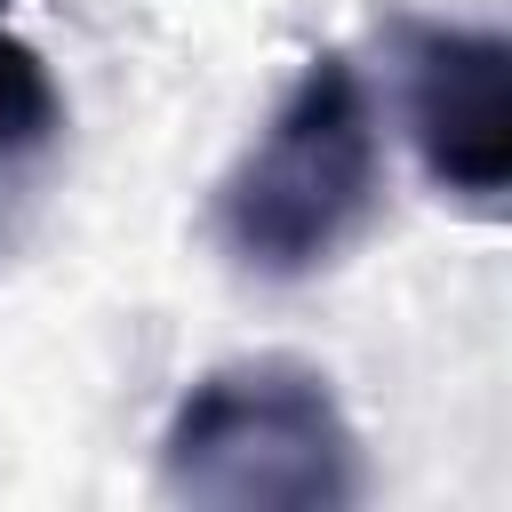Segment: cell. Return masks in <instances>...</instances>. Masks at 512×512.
Wrapping results in <instances>:
<instances>
[{"label": "cell", "mask_w": 512, "mask_h": 512, "mask_svg": "<svg viewBox=\"0 0 512 512\" xmlns=\"http://www.w3.org/2000/svg\"><path fill=\"white\" fill-rule=\"evenodd\" d=\"M384 200L376 96L344 48L304 56L272 120L216 184V248L248 280H312L336 264Z\"/></svg>", "instance_id": "1"}, {"label": "cell", "mask_w": 512, "mask_h": 512, "mask_svg": "<svg viewBox=\"0 0 512 512\" xmlns=\"http://www.w3.org/2000/svg\"><path fill=\"white\" fill-rule=\"evenodd\" d=\"M392 64L424 184L496 224L512 192V40L496 24L392 16Z\"/></svg>", "instance_id": "3"}, {"label": "cell", "mask_w": 512, "mask_h": 512, "mask_svg": "<svg viewBox=\"0 0 512 512\" xmlns=\"http://www.w3.org/2000/svg\"><path fill=\"white\" fill-rule=\"evenodd\" d=\"M56 152H64V88L32 40L0 32V256L16 248V224L32 216Z\"/></svg>", "instance_id": "4"}, {"label": "cell", "mask_w": 512, "mask_h": 512, "mask_svg": "<svg viewBox=\"0 0 512 512\" xmlns=\"http://www.w3.org/2000/svg\"><path fill=\"white\" fill-rule=\"evenodd\" d=\"M0 8H8V0H0Z\"/></svg>", "instance_id": "5"}, {"label": "cell", "mask_w": 512, "mask_h": 512, "mask_svg": "<svg viewBox=\"0 0 512 512\" xmlns=\"http://www.w3.org/2000/svg\"><path fill=\"white\" fill-rule=\"evenodd\" d=\"M360 432L336 384L296 352L216 360L160 432V496L200 512H344L360 504Z\"/></svg>", "instance_id": "2"}]
</instances>
